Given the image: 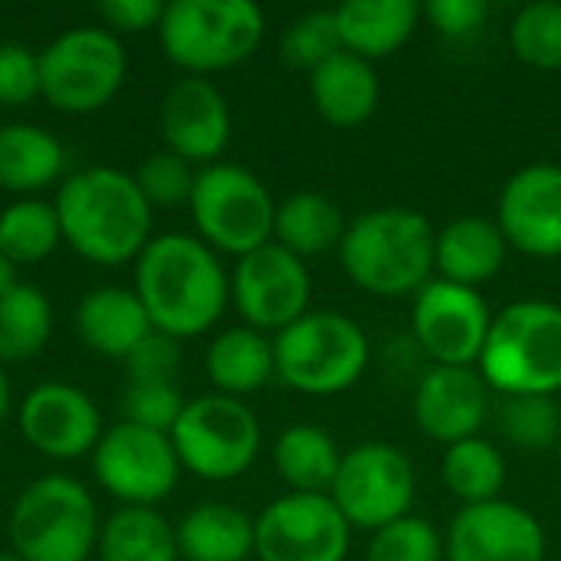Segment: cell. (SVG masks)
<instances>
[{"label":"cell","mask_w":561,"mask_h":561,"mask_svg":"<svg viewBox=\"0 0 561 561\" xmlns=\"http://www.w3.org/2000/svg\"><path fill=\"white\" fill-rule=\"evenodd\" d=\"M62 243L53 201L16 197L0 210V253L16 266L43 263Z\"/></svg>","instance_id":"d6a6232c"},{"label":"cell","mask_w":561,"mask_h":561,"mask_svg":"<svg viewBox=\"0 0 561 561\" xmlns=\"http://www.w3.org/2000/svg\"><path fill=\"white\" fill-rule=\"evenodd\" d=\"M20 434L23 440L49 460H79L92 457L102 440V414L99 404L69 381H43L26 391L20 404Z\"/></svg>","instance_id":"2e32d148"},{"label":"cell","mask_w":561,"mask_h":561,"mask_svg":"<svg viewBox=\"0 0 561 561\" xmlns=\"http://www.w3.org/2000/svg\"><path fill=\"white\" fill-rule=\"evenodd\" d=\"M279 53L293 69H306V72L319 69L325 59L342 53L335 10H309L296 16L279 39Z\"/></svg>","instance_id":"d590c367"},{"label":"cell","mask_w":561,"mask_h":561,"mask_svg":"<svg viewBox=\"0 0 561 561\" xmlns=\"http://www.w3.org/2000/svg\"><path fill=\"white\" fill-rule=\"evenodd\" d=\"M158 125L164 135V148L201 168L217 164L233 135L230 105L224 92L204 76L178 79L164 92Z\"/></svg>","instance_id":"ac0fdd59"},{"label":"cell","mask_w":561,"mask_h":561,"mask_svg":"<svg viewBox=\"0 0 561 561\" xmlns=\"http://www.w3.org/2000/svg\"><path fill=\"white\" fill-rule=\"evenodd\" d=\"M204 368L217 394L227 398H247L270 385L276 375V355L273 339L266 332H256L250 325L224 329L204 355Z\"/></svg>","instance_id":"484cf974"},{"label":"cell","mask_w":561,"mask_h":561,"mask_svg":"<svg viewBox=\"0 0 561 561\" xmlns=\"http://www.w3.org/2000/svg\"><path fill=\"white\" fill-rule=\"evenodd\" d=\"M99 20H102V30H108L112 36H138V33H148L161 26V16H164V3L158 0H102L95 7Z\"/></svg>","instance_id":"b9f144b4"},{"label":"cell","mask_w":561,"mask_h":561,"mask_svg":"<svg viewBox=\"0 0 561 561\" xmlns=\"http://www.w3.org/2000/svg\"><path fill=\"white\" fill-rule=\"evenodd\" d=\"M53 332V302L33 283L0 296V365L36 358Z\"/></svg>","instance_id":"1f68e13d"},{"label":"cell","mask_w":561,"mask_h":561,"mask_svg":"<svg viewBox=\"0 0 561 561\" xmlns=\"http://www.w3.org/2000/svg\"><path fill=\"white\" fill-rule=\"evenodd\" d=\"M424 16L431 20V26L440 36L467 39L483 30V23L490 16V3L486 0H431L424 7Z\"/></svg>","instance_id":"7bdbcfd3"},{"label":"cell","mask_w":561,"mask_h":561,"mask_svg":"<svg viewBox=\"0 0 561 561\" xmlns=\"http://www.w3.org/2000/svg\"><path fill=\"white\" fill-rule=\"evenodd\" d=\"M39 95V53L0 43V105H26Z\"/></svg>","instance_id":"ab89813d"},{"label":"cell","mask_w":561,"mask_h":561,"mask_svg":"<svg viewBox=\"0 0 561 561\" xmlns=\"http://www.w3.org/2000/svg\"><path fill=\"white\" fill-rule=\"evenodd\" d=\"M490 394L493 391L477 368L434 365L417 381L414 421L431 440L454 447L460 440L480 437L490 417Z\"/></svg>","instance_id":"ffe728a7"},{"label":"cell","mask_w":561,"mask_h":561,"mask_svg":"<svg viewBox=\"0 0 561 561\" xmlns=\"http://www.w3.org/2000/svg\"><path fill=\"white\" fill-rule=\"evenodd\" d=\"M342 450L335 437L316 424H293L276 437L273 463L279 480L293 493H332L342 467Z\"/></svg>","instance_id":"83f0119b"},{"label":"cell","mask_w":561,"mask_h":561,"mask_svg":"<svg viewBox=\"0 0 561 561\" xmlns=\"http://www.w3.org/2000/svg\"><path fill=\"white\" fill-rule=\"evenodd\" d=\"M309 95L316 112L335 128L365 125L381 102V82L368 59L355 53H335L309 72Z\"/></svg>","instance_id":"44dd1931"},{"label":"cell","mask_w":561,"mask_h":561,"mask_svg":"<svg viewBox=\"0 0 561 561\" xmlns=\"http://www.w3.org/2000/svg\"><path fill=\"white\" fill-rule=\"evenodd\" d=\"M181 358V342L151 329V335H145L141 345L125 358V375L128 381H178Z\"/></svg>","instance_id":"60d3db41"},{"label":"cell","mask_w":561,"mask_h":561,"mask_svg":"<svg viewBox=\"0 0 561 561\" xmlns=\"http://www.w3.org/2000/svg\"><path fill=\"white\" fill-rule=\"evenodd\" d=\"M266 33L253 0H171L158 26L164 56L187 76H210L247 62Z\"/></svg>","instance_id":"8992f818"},{"label":"cell","mask_w":561,"mask_h":561,"mask_svg":"<svg viewBox=\"0 0 561 561\" xmlns=\"http://www.w3.org/2000/svg\"><path fill=\"white\" fill-rule=\"evenodd\" d=\"M276 378L299 394L332 398L358 385L371 362L365 329L335 309H309L273 339Z\"/></svg>","instance_id":"5b68a950"},{"label":"cell","mask_w":561,"mask_h":561,"mask_svg":"<svg viewBox=\"0 0 561 561\" xmlns=\"http://www.w3.org/2000/svg\"><path fill=\"white\" fill-rule=\"evenodd\" d=\"M496 224L510 247L526 256H561V168L529 164L516 171L496 204Z\"/></svg>","instance_id":"d6986e66"},{"label":"cell","mask_w":561,"mask_h":561,"mask_svg":"<svg viewBox=\"0 0 561 561\" xmlns=\"http://www.w3.org/2000/svg\"><path fill=\"white\" fill-rule=\"evenodd\" d=\"M56 217L62 243L95 266L138 260L151 243L154 210L135 184V174L92 164L56 187Z\"/></svg>","instance_id":"7a4b0ae2"},{"label":"cell","mask_w":561,"mask_h":561,"mask_svg":"<svg viewBox=\"0 0 561 561\" xmlns=\"http://www.w3.org/2000/svg\"><path fill=\"white\" fill-rule=\"evenodd\" d=\"M0 561H23V559H16L13 552H0Z\"/></svg>","instance_id":"bcb514c9"},{"label":"cell","mask_w":561,"mask_h":561,"mask_svg":"<svg viewBox=\"0 0 561 561\" xmlns=\"http://www.w3.org/2000/svg\"><path fill=\"white\" fill-rule=\"evenodd\" d=\"M10 404H13V391H10V378H7V371H3V365H0V424H3L7 414H10Z\"/></svg>","instance_id":"f6af8a7d"},{"label":"cell","mask_w":561,"mask_h":561,"mask_svg":"<svg viewBox=\"0 0 561 561\" xmlns=\"http://www.w3.org/2000/svg\"><path fill=\"white\" fill-rule=\"evenodd\" d=\"M187 207L197 237L214 253H230L240 260L273 243L276 201L270 187L243 164L217 161L201 168Z\"/></svg>","instance_id":"ba28073f"},{"label":"cell","mask_w":561,"mask_h":561,"mask_svg":"<svg viewBox=\"0 0 561 561\" xmlns=\"http://www.w3.org/2000/svg\"><path fill=\"white\" fill-rule=\"evenodd\" d=\"M184 404L187 398L178 381H125L118 398L122 421L158 434H171Z\"/></svg>","instance_id":"74e56055"},{"label":"cell","mask_w":561,"mask_h":561,"mask_svg":"<svg viewBox=\"0 0 561 561\" xmlns=\"http://www.w3.org/2000/svg\"><path fill=\"white\" fill-rule=\"evenodd\" d=\"M95 483L122 506H158L181 480V460L168 434L115 421L92 450Z\"/></svg>","instance_id":"7c38bea8"},{"label":"cell","mask_w":561,"mask_h":561,"mask_svg":"<svg viewBox=\"0 0 561 561\" xmlns=\"http://www.w3.org/2000/svg\"><path fill=\"white\" fill-rule=\"evenodd\" d=\"M434 243L437 230L421 210L375 207L348 224L339 260L345 276L368 296H417L434 273Z\"/></svg>","instance_id":"3957f363"},{"label":"cell","mask_w":561,"mask_h":561,"mask_svg":"<svg viewBox=\"0 0 561 561\" xmlns=\"http://www.w3.org/2000/svg\"><path fill=\"white\" fill-rule=\"evenodd\" d=\"M503 437L519 450H552L561 437V408L556 398L542 394H519L503 398L496 411Z\"/></svg>","instance_id":"836d02e7"},{"label":"cell","mask_w":561,"mask_h":561,"mask_svg":"<svg viewBox=\"0 0 561 561\" xmlns=\"http://www.w3.org/2000/svg\"><path fill=\"white\" fill-rule=\"evenodd\" d=\"M329 496L352 529L378 533L411 516L417 496V473L401 447L368 440L342 457Z\"/></svg>","instance_id":"8fae6325"},{"label":"cell","mask_w":561,"mask_h":561,"mask_svg":"<svg viewBox=\"0 0 561 561\" xmlns=\"http://www.w3.org/2000/svg\"><path fill=\"white\" fill-rule=\"evenodd\" d=\"M99 561H181L174 526L151 506H122L102 523Z\"/></svg>","instance_id":"f546056e"},{"label":"cell","mask_w":561,"mask_h":561,"mask_svg":"<svg viewBox=\"0 0 561 561\" xmlns=\"http://www.w3.org/2000/svg\"><path fill=\"white\" fill-rule=\"evenodd\" d=\"M184 561H247L256 552V519L227 503H201L174 526Z\"/></svg>","instance_id":"4316f807"},{"label":"cell","mask_w":561,"mask_h":561,"mask_svg":"<svg viewBox=\"0 0 561 561\" xmlns=\"http://www.w3.org/2000/svg\"><path fill=\"white\" fill-rule=\"evenodd\" d=\"M230 302L243 325L256 332H283L309 312L312 276L296 253L266 243L237 260L230 273Z\"/></svg>","instance_id":"5bb4252c"},{"label":"cell","mask_w":561,"mask_h":561,"mask_svg":"<svg viewBox=\"0 0 561 561\" xmlns=\"http://www.w3.org/2000/svg\"><path fill=\"white\" fill-rule=\"evenodd\" d=\"M444 536L424 516H404L371 533L365 561H444Z\"/></svg>","instance_id":"8d00e7d4"},{"label":"cell","mask_w":561,"mask_h":561,"mask_svg":"<svg viewBox=\"0 0 561 561\" xmlns=\"http://www.w3.org/2000/svg\"><path fill=\"white\" fill-rule=\"evenodd\" d=\"M513 53L536 69H561V3L536 0L526 3L510 26Z\"/></svg>","instance_id":"e575fe53"},{"label":"cell","mask_w":561,"mask_h":561,"mask_svg":"<svg viewBox=\"0 0 561 561\" xmlns=\"http://www.w3.org/2000/svg\"><path fill=\"white\" fill-rule=\"evenodd\" d=\"M556 450H559V454H561V437H559V447H556Z\"/></svg>","instance_id":"7dc6e473"},{"label":"cell","mask_w":561,"mask_h":561,"mask_svg":"<svg viewBox=\"0 0 561 561\" xmlns=\"http://www.w3.org/2000/svg\"><path fill=\"white\" fill-rule=\"evenodd\" d=\"M345 230H348V224L342 217V207L325 194L299 191L276 204L273 243L296 253L299 260L335 250L342 243Z\"/></svg>","instance_id":"f1b7e54d"},{"label":"cell","mask_w":561,"mask_h":561,"mask_svg":"<svg viewBox=\"0 0 561 561\" xmlns=\"http://www.w3.org/2000/svg\"><path fill=\"white\" fill-rule=\"evenodd\" d=\"M135 296L178 342L210 332L230 306V273L201 237L158 233L135 260Z\"/></svg>","instance_id":"6da1fadb"},{"label":"cell","mask_w":561,"mask_h":561,"mask_svg":"<svg viewBox=\"0 0 561 561\" xmlns=\"http://www.w3.org/2000/svg\"><path fill=\"white\" fill-rule=\"evenodd\" d=\"M411 329L414 342L434 365L477 368L493 329V312L480 289L431 279L414 296Z\"/></svg>","instance_id":"4fadbf2b"},{"label":"cell","mask_w":561,"mask_h":561,"mask_svg":"<svg viewBox=\"0 0 561 561\" xmlns=\"http://www.w3.org/2000/svg\"><path fill=\"white\" fill-rule=\"evenodd\" d=\"M424 7L414 0H348L335 7L342 49L368 62L394 56L421 26Z\"/></svg>","instance_id":"cb8c5ba5"},{"label":"cell","mask_w":561,"mask_h":561,"mask_svg":"<svg viewBox=\"0 0 561 561\" xmlns=\"http://www.w3.org/2000/svg\"><path fill=\"white\" fill-rule=\"evenodd\" d=\"M194 178H197L194 164H187L184 158H178L168 148L151 151L135 171V184L145 194V201L151 204V210L187 204L191 191H194Z\"/></svg>","instance_id":"f35d334b"},{"label":"cell","mask_w":561,"mask_h":561,"mask_svg":"<svg viewBox=\"0 0 561 561\" xmlns=\"http://www.w3.org/2000/svg\"><path fill=\"white\" fill-rule=\"evenodd\" d=\"M440 477H444V486L463 506L493 503V500H503L506 457H503V450L493 440L470 437V440H460V444L444 450Z\"/></svg>","instance_id":"4dcf8cb0"},{"label":"cell","mask_w":561,"mask_h":561,"mask_svg":"<svg viewBox=\"0 0 561 561\" xmlns=\"http://www.w3.org/2000/svg\"><path fill=\"white\" fill-rule=\"evenodd\" d=\"M128 79V53L102 26H72L39 49V95L66 115L105 108Z\"/></svg>","instance_id":"9c48e42d"},{"label":"cell","mask_w":561,"mask_h":561,"mask_svg":"<svg viewBox=\"0 0 561 561\" xmlns=\"http://www.w3.org/2000/svg\"><path fill=\"white\" fill-rule=\"evenodd\" d=\"M99 533L92 493L62 473L33 480L10 510V546L23 561H89Z\"/></svg>","instance_id":"52a82bcc"},{"label":"cell","mask_w":561,"mask_h":561,"mask_svg":"<svg viewBox=\"0 0 561 561\" xmlns=\"http://www.w3.org/2000/svg\"><path fill=\"white\" fill-rule=\"evenodd\" d=\"M352 526L325 493H286L256 519L260 561H345Z\"/></svg>","instance_id":"9a60e30c"},{"label":"cell","mask_w":561,"mask_h":561,"mask_svg":"<svg viewBox=\"0 0 561 561\" xmlns=\"http://www.w3.org/2000/svg\"><path fill=\"white\" fill-rule=\"evenodd\" d=\"M168 437L181 470L207 483H230L243 477L263 444V431L250 404L217 391L191 398Z\"/></svg>","instance_id":"30bf717a"},{"label":"cell","mask_w":561,"mask_h":561,"mask_svg":"<svg viewBox=\"0 0 561 561\" xmlns=\"http://www.w3.org/2000/svg\"><path fill=\"white\" fill-rule=\"evenodd\" d=\"M16 270H20V266H16V263H10V260L0 253V296L20 286V273H16Z\"/></svg>","instance_id":"ee69618b"},{"label":"cell","mask_w":561,"mask_h":561,"mask_svg":"<svg viewBox=\"0 0 561 561\" xmlns=\"http://www.w3.org/2000/svg\"><path fill=\"white\" fill-rule=\"evenodd\" d=\"M510 243L496 220L490 217H457L444 230H437L434 243V270L440 279L480 289L490 283L506 263Z\"/></svg>","instance_id":"603a6c76"},{"label":"cell","mask_w":561,"mask_h":561,"mask_svg":"<svg viewBox=\"0 0 561 561\" xmlns=\"http://www.w3.org/2000/svg\"><path fill=\"white\" fill-rule=\"evenodd\" d=\"M151 319L135 296V289L102 286L82 296L76 309V332L82 345L95 355L125 362L145 335H151Z\"/></svg>","instance_id":"7402d4cb"},{"label":"cell","mask_w":561,"mask_h":561,"mask_svg":"<svg viewBox=\"0 0 561 561\" xmlns=\"http://www.w3.org/2000/svg\"><path fill=\"white\" fill-rule=\"evenodd\" d=\"M477 371L503 398L561 391V306L519 299L493 316Z\"/></svg>","instance_id":"277c9868"},{"label":"cell","mask_w":561,"mask_h":561,"mask_svg":"<svg viewBox=\"0 0 561 561\" xmlns=\"http://www.w3.org/2000/svg\"><path fill=\"white\" fill-rule=\"evenodd\" d=\"M447 561H546L549 539L542 523L510 503L493 500L480 506H463L447 536H444Z\"/></svg>","instance_id":"e0dca14e"},{"label":"cell","mask_w":561,"mask_h":561,"mask_svg":"<svg viewBox=\"0 0 561 561\" xmlns=\"http://www.w3.org/2000/svg\"><path fill=\"white\" fill-rule=\"evenodd\" d=\"M66 174L62 141L33 122L0 125V187L20 197H36L46 187H59Z\"/></svg>","instance_id":"d4e9b609"}]
</instances>
